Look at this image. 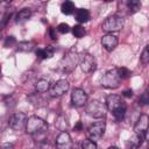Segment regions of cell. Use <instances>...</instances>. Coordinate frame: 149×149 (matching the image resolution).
<instances>
[{
	"instance_id": "cell-1",
	"label": "cell",
	"mask_w": 149,
	"mask_h": 149,
	"mask_svg": "<svg viewBox=\"0 0 149 149\" xmlns=\"http://www.w3.org/2000/svg\"><path fill=\"white\" fill-rule=\"evenodd\" d=\"M105 105H106V108L113 113L116 121H121L125 118L127 107H126L125 101L121 99V97H119L116 94H111L106 98Z\"/></svg>"
},
{
	"instance_id": "cell-2",
	"label": "cell",
	"mask_w": 149,
	"mask_h": 149,
	"mask_svg": "<svg viewBox=\"0 0 149 149\" xmlns=\"http://www.w3.org/2000/svg\"><path fill=\"white\" fill-rule=\"evenodd\" d=\"M24 128H26L27 134H30V135L44 134L48 130V123L43 119H41L36 115H33V116L28 118Z\"/></svg>"
},
{
	"instance_id": "cell-3",
	"label": "cell",
	"mask_w": 149,
	"mask_h": 149,
	"mask_svg": "<svg viewBox=\"0 0 149 149\" xmlns=\"http://www.w3.org/2000/svg\"><path fill=\"white\" fill-rule=\"evenodd\" d=\"M120 83H121V79L119 77L118 69H111L106 71L101 78V85L105 88H109V90L118 88L120 86Z\"/></svg>"
},
{
	"instance_id": "cell-4",
	"label": "cell",
	"mask_w": 149,
	"mask_h": 149,
	"mask_svg": "<svg viewBox=\"0 0 149 149\" xmlns=\"http://www.w3.org/2000/svg\"><path fill=\"white\" fill-rule=\"evenodd\" d=\"M86 113L92 116V118H95V119H101V118H105L106 113H107V108H106V105L99 100H92L90 102L86 104Z\"/></svg>"
},
{
	"instance_id": "cell-5",
	"label": "cell",
	"mask_w": 149,
	"mask_h": 149,
	"mask_svg": "<svg viewBox=\"0 0 149 149\" xmlns=\"http://www.w3.org/2000/svg\"><path fill=\"white\" fill-rule=\"evenodd\" d=\"M101 28L104 31L112 34L114 31H119L123 28V19L119 15H112L108 16L101 24Z\"/></svg>"
},
{
	"instance_id": "cell-6",
	"label": "cell",
	"mask_w": 149,
	"mask_h": 149,
	"mask_svg": "<svg viewBox=\"0 0 149 149\" xmlns=\"http://www.w3.org/2000/svg\"><path fill=\"white\" fill-rule=\"evenodd\" d=\"M79 63V56L74 50H70L61 61V66L64 72H71Z\"/></svg>"
},
{
	"instance_id": "cell-7",
	"label": "cell",
	"mask_w": 149,
	"mask_h": 149,
	"mask_svg": "<svg viewBox=\"0 0 149 149\" xmlns=\"http://www.w3.org/2000/svg\"><path fill=\"white\" fill-rule=\"evenodd\" d=\"M106 129V122L105 121H97L93 125H91L87 129V137L88 140L97 142L102 137Z\"/></svg>"
},
{
	"instance_id": "cell-8",
	"label": "cell",
	"mask_w": 149,
	"mask_h": 149,
	"mask_svg": "<svg viewBox=\"0 0 149 149\" xmlns=\"http://www.w3.org/2000/svg\"><path fill=\"white\" fill-rule=\"evenodd\" d=\"M70 88V84L68 80L65 79H59L57 81H55L54 84L50 85L49 87V93L51 97L54 98H57V97H61L63 95L64 93H66Z\"/></svg>"
},
{
	"instance_id": "cell-9",
	"label": "cell",
	"mask_w": 149,
	"mask_h": 149,
	"mask_svg": "<svg viewBox=\"0 0 149 149\" xmlns=\"http://www.w3.org/2000/svg\"><path fill=\"white\" fill-rule=\"evenodd\" d=\"M27 115L22 112H17V113H14L10 118H9V121H8V125L12 129L14 130H21L26 127V123H27Z\"/></svg>"
},
{
	"instance_id": "cell-10",
	"label": "cell",
	"mask_w": 149,
	"mask_h": 149,
	"mask_svg": "<svg viewBox=\"0 0 149 149\" xmlns=\"http://www.w3.org/2000/svg\"><path fill=\"white\" fill-rule=\"evenodd\" d=\"M79 64H80V69L85 73L93 72L97 69V62H95L94 57L90 54H84L81 56V58L79 59Z\"/></svg>"
},
{
	"instance_id": "cell-11",
	"label": "cell",
	"mask_w": 149,
	"mask_h": 149,
	"mask_svg": "<svg viewBox=\"0 0 149 149\" xmlns=\"http://www.w3.org/2000/svg\"><path fill=\"white\" fill-rule=\"evenodd\" d=\"M71 102L73 106L76 107H81L84 105H86L87 102V94L84 90L77 87L73 88L72 93H71Z\"/></svg>"
},
{
	"instance_id": "cell-12",
	"label": "cell",
	"mask_w": 149,
	"mask_h": 149,
	"mask_svg": "<svg viewBox=\"0 0 149 149\" xmlns=\"http://www.w3.org/2000/svg\"><path fill=\"white\" fill-rule=\"evenodd\" d=\"M57 149H72V140L69 133L62 132L56 139Z\"/></svg>"
},
{
	"instance_id": "cell-13",
	"label": "cell",
	"mask_w": 149,
	"mask_h": 149,
	"mask_svg": "<svg viewBox=\"0 0 149 149\" xmlns=\"http://www.w3.org/2000/svg\"><path fill=\"white\" fill-rule=\"evenodd\" d=\"M148 121H149V118L147 114H142L139 120L136 121L135 126H134V132L135 134L137 135H142L146 137V134H147V130H148Z\"/></svg>"
},
{
	"instance_id": "cell-14",
	"label": "cell",
	"mask_w": 149,
	"mask_h": 149,
	"mask_svg": "<svg viewBox=\"0 0 149 149\" xmlns=\"http://www.w3.org/2000/svg\"><path fill=\"white\" fill-rule=\"evenodd\" d=\"M118 42H119V41H118V37L114 36L113 34H106V35H104L102 38H101V45H102L104 49L107 50V51H113V50L116 48Z\"/></svg>"
},
{
	"instance_id": "cell-15",
	"label": "cell",
	"mask_w": 149,
	"mask_h": 149,
	"mask_svg": "<svg viewBox=\"0 0 149 149\" xmlns=\"http://www.w3.org/2000/svg\"><path fill=\"white\" fill-rule=\"evenodd\" d=\"M30 16H31V10H30L29 8H23V9H21V10L16 14V16H15V22H16V23H23V22H26Z\"/></svg>"
},
{
	"instance_id": "cell-16",
	"label": "cell",
	"mask_w": 149,
	"mask_h": 149,
	"mask_svg": "<svg viewBox=\"0 0 149 149\" xmlns=\"http://www.w3.org/2000/svg\"><path fill=\"white\" fill-rule=\"evenodd\" d=\"M36 56L41 59H47V58H51L54 56V48L51 47H47V48H41L36 50Z\"/></svg>"
},
{
	"instance_id": "cell-17",
	"label": "cell",
	"mask_w": 149,
	"mask_h": 149,
	"mask_svg": "<svg viewBox=\"0 0 149 149\" xmlns=\"http://www.w3.org/2000/svg\"><path fill=\"white\" fill-rule=\"evenodd\" d=\"M76 20L80 23H85L90 20V13L87 9H84V8H79L77 9L76 12Z\"/></svg>"
},
{
	"instance_id": "cell-18",
	"label": "cell",
	"mask_w": 149,
	"mask_h": 149,
	"mask_svg": "<svg viewBox=\"0 0 149 149\" xmlns=\"http://www.w3.org/2000/svg\"><path fill=\"white\" fill-rule=\"evenodd\" d=\"M49 87H50V83L47 79H40L35 84V90L38 93H44V92L49 91Z\"/></svg>"
},
{
	"instance_id": "cell-19",
	"label": "cell",
	"mask_w": 149,
	"mask_h": 149,
	"mask_svg": "<svg viewBox=\"0 0 149 149\" xmlns=\"http://www.w3.org/2000/svg\"><path fill=\"white\" fill-rule=\"evenodd\" d=\"M35 47V43L31 41H22L20 43H17V51H31Z\"/></svg>"
},
{
	"instance_id": "cell-20",
	"label": "cell",
	"mask_w": 149,
	"mask_h": 149,
	"mask_svg": "<svg viewBox=\"0 0 149 149\" xmlns=\"http://www.w3.org/2000/svg\"><path fill=\"white\" fill-rule=\"evenodd\" d=\"M144 139H146V137H144V136H142V135L134 134V136H133V137H130V140H129L130 148H132V149H136V148L141 147V144H142V142H143V140H144Z\"/></svg>"
},
{
	"instance_id": "cell-21",
	"label": "cell",
	"mask_w": 149,
	"mask_h": 149,
	"mask_svg": "<svg viewBox=\"0 0 149 149\" xmlns=\"http://www.w3.org/2000/svg\"><path fill=\"white\" fill-rule=\"evenodd\" d=\"M61 10H62L63 14H65V15H70V14H72L73 10H74V3H73L72 1H65V2L62 3V6H61Z\"/></svg>"
},
{
	"instance_id": "cell-22",
	"label": "cell",
	"mask_w": 149,
	"mask_h": 149,
	"mask_svg": "<svg viewBox=\"0 0 149 149\" xmlns=\"http://www.w3.org/2000/svg\"><path fill=\"white\" fill-rule=\"evenodd\" d=\"M126 6L129 9V13L133 14V13L137 12L141 8V2L139 0H130V1H127L126 2Z\"/></svg>"
},
{
	"instance_id": "cell-23",
	"label": "cell",
	"mask_w": 149,
	"mask_h": 149,
	"mask_svg": "<svg viewBox=\"0 0 149 149\" xmlns=\"http://www.w3.org/2000/svg\"><path fill=\"white\" fill-rule=\"evenodd\" d=\"M72 34H73L74 37H77V38H81V37L85 36L86 30H85V28H84L83 26L77 24V26H74V27L72 28Z\"/></svg>"
},
{
	"instance_id": "cell-24",
	"label": "cell",
	"mask_w": 149,
	"mask_h": 149,
	"mask_svg": "<svg viewBox=\"0 0 149 149\" xmlns=\"http://www.w3.org/2000/svg\"><path fill=\"white\" fill-rule=\"evenodd\" d=\"M140 58H141V63L143 65H147L149 63V45H146L144 47V49H143Z\"/></svg>"
},
{
	"instance_id": "cell-25",
	"label": "cell",
	"mask_w": 149,
	"mask_h": 149,
	"mask_svg": "<svg viewBox=\"0 0 149 149\" xmlns=\"http://www.w3.org/2000/svg\"><path fill=\"white\" fill-rule=\"evenodd\" d=\"M118 73H119V77L120 79H127L132 76V71L128 70L127 68H119L118 69Z\"/></svg>"
},
{
	"instance_id": "cell-26",
	"label": "cell",
	"mask_w": 149,
	"mask_h": 149,
	"mask_svg": "<svg viewBox=\"0 0 149 149\" xmlns=\"http://www.w3.org/2000/svg\"><path fill=\"white\" fill-rule=\"evenodd\" d=\"M81 149H98L97 147V143L91 141V140H84L81 142Z\"/></svg>"
},
{
	"instance_id": "cell-27",
	"label": "cell",
	"mask_w": 149,
	"mask_h": 149,
	"mask_svg": "<svg viewBox=\"0 0 149 149\" xmlns=\"http://www.w3.org/2000/svg\"><path fill=\"white\" fill-rule=\"evenodd\" d=\"M15 44H16V40H15L14 36H7L5 42H3V47L5 48H12Z\"/></svg>"
},
{
	"instance_id": "cell-28",
	"label": "cell",
	"mask_w": 149,
	"mask_h": 149,
	"mask_svg": "<svg viewBox=\"0 0 149 149\" xmlns=\"http://www.w3.org/2000/svg\"><path fill=\"white\" fill-rule=\"evenodd\" d=\"M57 30L61 33V34H66V33H69L70 31V26L68 24V23H59L58 24V27H57Z\"/></svg>"
},
{
	"instance_id": "cell-29",
	"label": "cell",
	"mask_w": 149,
	"mask_h": 149,
	"mask_svg": "<svg viewBox=\"0 0 149 149\" xmlns=\"http://www.w3.org/2000/svg\"><path fill=\"white\" fill-rule=\"evenodd\" d=\"M149 102V94L147 91H144L141 95H140V99H139V104L140 105H147Z\"/></svg>"
},
{
	"instance_id": "cell-30",
	"label": "cell",
	"mask_w": 149,
	"mask_h": 149,
	"mask_svg": "<svg viewBox=\"0 0 149 149\" xmlns=\"http://www.w3.org/2000/svg\"><path fill=\"white\" fill-rule=\"evenodd\" d=\"M10 15H12V12H7V13L3 15V17H2V20H1V22H0V30H1V29H3V27L7 24L8 19L10 17Z\"/></svg>"
},
{
	"instance_id": "cell-31",
	"label": "cell",
	"mask_w": 149,
	"mask_h": 149,
	"mask_svg": "<svg viewBox=\"0 0 149 149\" xmlns=\"http://www.w3.org/2000/svg\"><path fill=\"white\" fill-rule=\"evenodd\" d=\"M0 149H14V146L12 144V143H2L1 146H0Z\"/></svg>"
},
{
	"instance_id": "cell-32",
	"label": "cell",
	"mask_w": 149,
	"mask_h": 149,
	"mask_svg": "<svg viewBox=\"0 0 149 149\" xmlns=\"http://www.w3.org/2000/svg\"><path fill=\"white\" fill-rule=\"evenodd\" d=\"M37 149H52L48 143H45V142H41L40 144H38V148Z\"/></svg>"
},
{
	"instance_id": "cell-33",
	"label": "cell",
	"mask_w": 149,
	"mask_h": 149,
	"mask_svg": "<svg viewBox=\"0 0 149 149\" xmlns=\"http://www.w3.org/2000/svg\"><path fill=\"white\" fill-rule=\"evenodd\" d=\"M122 94H123V97H126V98H130V97L133 95V91H132V90H125Z\"/></svg>"
},
{
	"instance_id": "cell-34",
	"label": "cell",
	"mask_w": 149,
	"mask_h": 149,
	"mask_svg": "<svg viewBox=\"0 0 149 149\" xmlns=\"http://www.w3.org/2000/svg\"><path fill=\"white\" fill-rule=\"evenodd\" d=\"M76 132H80V130H83V123L80 122V121H78L77 122V125L74 126V128H73Z\"/></svg>"
},
{
	"instance_id": "cell-35",
	"label": "cell",
	"mask_w": 149,
	"mask_h": 149,
	"mask_svg": "<svg viewBox=\"0 0 149 149\" xmlns=\"http://www.w3.org/2000/svg\"><path fill=\"white\" fill-rule=\"evenodd\" d=\"M49 34H50V36H51V38H52V40H56V38H57V37H56V35H55V29H54V28H50Z\"/></svg>"
},
{
	"instance_id": "cell-36",
	"label": "cell",
	"mask_w": 149,
	"mask_h": 149,
	"mask_svg": "<svg viewBox=\"0 0 149 149\" xmlns=\"http://www.w3.org/2000/svg\"><path fill=\"white\" fill-rule=\"evenodd\" d=\"M108 149H119V148H118V147H109Z\"/></svg>"
}]
</instances>
